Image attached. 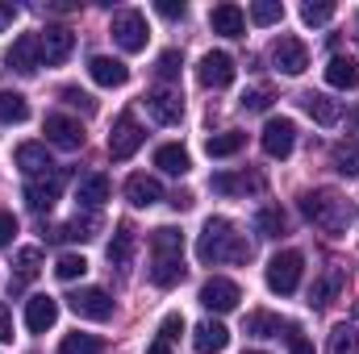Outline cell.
<instances>
[{"instance_id":"obj_1","label":"cell","mask_w":359,"mask_h":354,"mask_svg":"<svg viewBox=\"0 0 359 354\" xmlns=\"http://www.w3.org/2000/svg\"><path fill=\"white\" fill-rule=\"evenodd\" d=\"M196 259L205 267L213 263H247L251 259V242L243 234H234V225L226 217H209L201 238H196Z\"/></svg>"},{"instance_id":"obj_2","label":"cell","mask_w":359,"mask_h":354,"mask_svg":"<svg viewBox=\"0 0 359 354\" xmlns=\"http://www.w3.org/2000/svg\"><path fill=\"white\" fill-rule=\"evenodd\" d=\"M301 213H305V221H313V225L326 229L330 238H343V234L351 229V200H343V196L330 192V187L305 192V196H301Z\"/></svg>"},{"instance_id":"obj_3","label":"cell","mask_w":359,"mask_h":354,"mask_svg":"<svg viewBox=\"0 0 359 354\" xmlns=\"http://www.w3.org/2000/svg\"><path fill=\"white\" fill-rule=\"evenodd\" d=\"M109 34H113V42H117L126 55H138V50H147V38H151V29H147V17H142L138 8H121V13H113V21H109Z\"/></svg>"},{"instance_id":"obj_4","label":"cell","mask_w":359,"mask_h":354,"mask_svg":"<svg viewBox=\"0 0 359 354\" xmlns=\"http://www.w3.org/2000/svg\"><path fill=\"white\" fill-rule=\"evenodd\" d=\"M301 271H305L301 250H280V255L268 263V288L280 292V296H292L297 283H301Z\"/></svg>"},{"instance_id":"obj_5","label":"cell","mask_w":359,"mask_h":354,"mask_svg":"<svg viewBox=\"0 0 359 354\" xmlns=\"http://www.w3.org/2000/svg\"><path fill=\"white\" fill-rule=\"evenodd\" d=\"M63 183H67V171H50V176H38L25 183V204L34 208V213H50L55 204H59V196H63Z\"/></svg>"},{"instance_id":"obj_6","label":"cell","mask_w":359,"mask_h":354,"mask_svg":"<svg viewBox=\"0 0 359 354\" xmlns=\"http://www.w3.org/2000/svg\"><path fill=\"white\" fill-rule=\"evenodd\" d=\"M196 300H201L209 313H230V309H238L243 292H238V283H234V279H222V275H213V279H205V283H201Z\"/></svg>"},{"instance_id":"obj_7","label":"cell","mask_w":359,"mask_h":354,"mask_svg":"<svg viewBox=\"0 0 359 354\" xmlns=\"http://www.w3.org/2000/svg\"><path fill=\"white\" fill-rule=\"evenodd\" d=\"M67 309L76 317H84V321H109L113 317V300H109L104 288H80V292H72L67 296Z\"/></svg>"},{"instance_id":"obj_8","label":"cell","mask_w":359,"mask_h":354,"mask_svg":"<svg viewBox=\"0 0 359 354\" xmlns=\"http://www.w3.org/2000/svg\"><path fill=\"white\" fill-rule=\"evenodd\" d=\"M38 46H42V63H46V67H59V63L72 59L76 34H72L67 25H46V29L38 34Z\"/></svg>"},{"instance_id":"obj_9","label":"cell","mask_w":359,"mask_h":354,"mask_svg":"<svg viewBox=\"0 0 359 354\" xmlns=\"http://www.w3.org/2000/svg\"><path fill=\"white\" fill-rule=\"evenodd\" d=\"M234 76H238V67H234V59H230L226 50H209V55L201 59V67H196L201 88H230Z\"/></svg>"},{"instance_id":"obj_10","label":"cell","mask_w":359,"mask_h":354,"mask_svg":"<svg viewBox=\"0 0 359 354\" xmlns=\"http://www.w3.org/2000/svg\"><path fill=\"white\" fill-rule=\"evenodd\" d=\"M147 142V134H142V125L130 117V113H121L117 121H113V134H109V155L121 163V159H130L138 146Z\"/></svg>"},{"instance_id":"obj_11","label":"cell","mask_w":359,"mask_h":354,"mask_svg":"<svg viewBox=\"0 0 359 354\" xmlns=\"http://www.w3.org/2000/svg\"><path fill=\"white\" fill-rule=\"evenodd\" d=\"M271 63H276V71H284V76H301L305 67H309V50H305V42L301 38H276V46H271Z\"/></svg>"},{"instance_id":"obj_12","label":"cell","mask_w":359,"mask_h":354,"mask_svg":"<svg viewBox=\"0 0 359 354\" xmlns=\"http://www.w3.org/2000/svg\"><path fill=\"white\" fill-rule=\"evenodd\" d=\"M292 146H297V125L288 117H271L264 125V155L268 159H288Z\"/></svg>"},{"instance_id":"obj_13","label":"cell","mask_w":359,"mask_h":354,"mask_svg":"<svg viewBox=\"0 0 359 354\" xmlns=\"http://www.w3.org/2000/svg\"><path fill=\"white\" fill-rule=\"evenodd\" d=\"M4 63H8V71H17V76H34V71L42 67V46H38V34H21V38L13 42V50L4 55Z\"/></svg>"},{"instance_id":"obj_14","label":"cell","mask_w":359,"mask_h":354,"mask_svg":"<svg viewBox=\"0 0 359 354\" xmlns=\"http://www.w3.org/2000/svg\"><path fill=\"white\" fill-rule=\"evenodd\" d=\"M46 142H55L59 150H80V146H84V125H80L76 117L50 113V117H46Z\"/></svg>"},{"instance_id":"obj_15","label":"cell","mask_w":359,"mask_h":354,"mask_svg":"<svg viewBox=\"0 0 359 354\" xmlns=\"http://www.w3.org/2000/svg\"><path fill=\"white\" fill-rule=\"evenodd\" d=\"M147 113H151L159 125H180V117H184V96L172 92V88L147 92Z\"/></svg>"},{"instance_id":"obj_16","label":"cell","mask_w":359,"mask_h":354,"mask_svg":"<svg viewBox=\"0 0 359 354\" xmlns=\"http://www.w3.org/2000/svg\"><path fill=\"white\" fill-rule=\"evenodd\" d=\"M347 288V267H339V263H330L318 279H313V288H309V304L313 309H326L339 292Z\"/></svg>"},{"instance_id":"obj_17","label":"cell","mask_w":359,"mask_h":354,"mask_svg":"<svg viewBox=\"0 0 359 354\" xmlns=\"http://www.w3.org/2000/svg\"><path fill=\"white\" fill-rule=\"evenodd\" d=\"M88 76L100 84V88H121L130 80V67L121 59H109V55H92L88 59Z\"/></svg>"},{"instance_id":"obj_18","label":"cell","mask_w":359,"mask_h":354,"mask_svg":"<svg viewBox=\"0 0 359 354\" xmlns=\"http://www.w3.org/2000/svg\"><path fill=\"white\" fill-rule=\"evenodd\" d=\"M55 321H59V300H55V296H29V304H25V325H29V334H46Z\"/></svg>"},{"instance_id":"obj_19","label":"cell","mask_w":359,"mask_h":354,"mask_svg":"<svg viewBox=\"0 0 359 354\" xmlns=\"http://www.w3.org/2000/svg\"><path fill=\"white\" fill-rule=\"evenodd\" d=\"M226 346H230V330L222 321H201L192 330V351L196 354H222Z\"/></svg>"},{"instance_id":"obj_20","label":"cell","mask_w":359,"mask_h":354,"mask_svg":"<svg viewBox=\"0 0 359 354\" xmlns=\"http://www.w3.org/2000/svg\"><path fill=\"white\" fill-rule=\"evenodd\" d=\"M209 25H213V34H222V38H243V34H247V13H243L238 4H217V8L209 13Z\"/></svg>"},{"instance_id":"obj_21","label":"cell","mask_w":359,"mask_h":354,"mask_svg":"<svg viewBox=\"0 0 359 354\" xmlns=\"http://www.w3.org/2000/svg\"><path fill=\"white\" fill-rule=\"evenodd\" d=\"M126 200H130L134 208H151V204L163 200V183L155 176H130L126 179Z\"/></svg>"},{"instance_id":"obj_22","label":"cell","mask_w":359,"mask_h":354,"mask_svg":"<svg viewBox=\"0 0 359 354\" xmlns=\"http://www.w3.org/2000/svg\"><path fill=\"white\" fill-rule=\"evenodd\" d=\"M213 192L222 196H247V192H264V176L259 171H238V176H213L209 179Z\"/></svg>"},{"instance_id":"obj_23","label":"cell","mask_w":359,"mask_h":354,"mask_svg":"<svg viewBox=\"0 0 359 354\" xmlns=\"http://www.w3.org/2000/svg\"><path fill=\"white\" fill-rule=\"evenodd\" d=\"M17 167H21L25 176H34V179L55 171V163H50V155H46L42 142H21V146H17Z\"/></svg>"},{"instance_id":"obj_24","label":"cell","mask_w":359,"mask_h":354,"mask_svg":"<svg viewBox=\"0 0 359 354\" xmlns=\"http://www.w3.org/2000/svg\"><path fill=\"white\" fill-rule=\"evenodd\" d=\"M301 104H305V113H309L318 125H339V117H343L339 100H330L326 92H305V96H301Z\"/></svg>"},{"instance_id":"obj_25","label":"cell","mask_w":359,"mask_h":354,"mask_svg":"<svg viewBox=\"0 0 359 354\" xmlns=\"http://www.w3.org/2000/svg\"><path fill=\"white\" fill-rule=\"evenodd\" d=\"M76 200H80V208H100L104 200H109V176H100V171H92V176L80 179V187H76Z\"/></svg>"},{"instance_id":"obj_26","label":"cell","mask_w":359,"mask_h":354,"mask_svg":"<svg viewBox=\"0 0 359 354\" xmlns=\"http://www.w3.org/2000/svg\"><path fill=\"white\" fill-rule=\"evenodd\" d=\"M184 279V255H155L151 263V283L155 288H176Z\"/></svg>"},{"instance_id":"obj_27","label":"cell","mask_w":359,"mask_h":354,"mask_svg":"<svg viewBox=\"0 0 359 354\" xmlns=\"http://www.w3.org/2000/svg\"><path fill=\"white\" fill-rule=\"evenodd\" d=\"M134 246H138V234H134V225H130V221H121V225H117V234H113V242H109V263L126 267L130 259H134Z\"/></svg>"},{"instance_id":"obj_28","label":"cell","mask_w":359,"mask_h":354,"mask_svg":"<svg viewBox=\"0 0 359 354\" xmlns=\"http://www.w3.org/2000/svg\"><path fill=\"white\" fill-rule=\"evenodd\" d=\"M326 84L330 88H339V92H351L359 88V63L355 59H330V67H326Z\"/></svg>"},{"instance_id":"obj_29","label":"cell","mask_w":359,"mask_h":354,"mask_svg":"<svg viewBox=\"0 0 359 354\" xmlns=\"http://www.w3.org/2000/svg\"><path fill=\"white\" fill-rule=\"evenodd\" d=\"M13 267H17V279H8V292L25 288V283H29V279L42 271V250H38V246H25V250H17Z\"/></svg>"},{"instance_id":"obj_30","label":"cell","mask_w":359,"mask_h":354,"mask_svg":"<svg viewBox=\"0 0 359 354\" xmlns=\"http://www.w3.org/2000/svg\"><path fill=\"white\" fill-rule=\"evenodd\" d=\"M247 146V134H238V129H226V134H213L209 142H205V150H209V159H230V155H238Z\"/></svg>"},{"instance_id":"obj_31","label":"cell","mask_w":359,"mask_h":354,"mask_svg":"<svg viewBox=\"0 0 359 354\" xmlns=\"http://www.w3.org/2000/svg\"><path fill=\"white\" fill-rule=\"evenodd\" d=\"M155 167H159V171H168V176H188V167H192V163H188V150L172 142V146H159V150H155Z\"/></svg>"},{"instance_id":"obj_32","label":"cell","mask_w":359,"mask_h":354,"mask_svg":"<svg viewBox=\"0 0 359 354\" xmlns=\"http://www.w3.org/2000/svg\"><path fill=\"white\" fill-rule=\"evenodd\" d=\"M25 117H29V100H25L21 92L0 88V121H4V125H21Z\"/></svg>"},{"instance_id":"obj_33","label":"cell","mask_w":359,"mask_h":354,"mask_svg":"<svg viewBox=\"0 0 359 354\" xmlns=\"http://www.w3.org/2000/svg\"><path fill=\"white\" fill-rule=\"evenodd\" d=\"M334 167H339L343 176L359 179V138H347V142L334 146Z\"/></svg>"},{"instance_id":"obj_34","label":"cell","mask_w":359,"mask_h":354,"mask_svg":"<svg viewBox=\"0 0 359 354\" xmlns=\"http://www.w3.org/2000/svg\"><path fill=\"white\" fill-rule=\"evenodd\" d=\"M280 330H284V321L276 313H251L247 317V334L251 338H280Z\"/></svg>"},{"instance_id":"obj_35","label":"cell","mask_w":359,"mask_h":354,"mask_svg":"<svg viewBox=\"0 0 359 354\" xmlns=\"http://www.w3.org/2000/svg\"><path fill=\"white\" fill-rule=\"evenodd\" d=\"M255 234H259V238H280V234H284V213H280L276 204H268V208L255 213Z\"/></svg>"},{"instance_id":"obj_36","label":"cell","mask_w":359,"mask_h":354,"mask_svg":"<svg viewBox=\"0 0 359 354\" xmlns=\"http://www.w3.org/2000/svg\"><path fill=\"white\" fill-rule=\"evenodd\" d=\"M100 351H104V342L96 334H67L59 342V354H100Z\"/></svg>"},{"instance_id":"obj_37","label":"cell","mask_w":359,"mask_h":354,"mask_svg":"<svg viewBox=\"0 0 359 354\" xmlns=\"http://www.w3.org/2000/svg\"><path fill=\"white\" fill-rule=\"evenodd\" d=\"M151 246H155V255H184V234L163 225V229L151 234Z\"/></svg>"},{"instance_id":"obj_38","label":"cell","mask_w":359,"mask_h":354,"mask_svg":"<svg viewBox=\"0 0 359 354\" xmlns=\"http://www.w3.org/2000/svg\"><path fill=\"white\" fill-rule=\"evenodd\" d=\"M326 354H359V330H351V325H334L330 351Z\"/></svg>"},{"instance_id":"obj_39","label":"cell","mask_w":359,"mask_h":354,"mask_svg":"<svg viewBox=\"0 0 359 354\" xmlns=\"http://www.w3.org/2000/svg\"><path fill=\"white\" fill-rule=\"evenodd\" d=\"M84 271H88V259H84V255H59V263H55V275H59L63 283L80 279Z\"/></svg>"},{"instance_id":"obj_40","label":"cell","mask_w":359,"mask_h":354,"mask_svg":"<svg viewBox=\"0 0 359 354\" xmlns=\"http://www.w3.org/2000/svg\"><path fill=\"white\" fill-rule=\"evenodd\" d=\"M280 17H284V4L280 0H255L251 4V21L255 25H276Z\"/></svg>"},{"instance_id":"obj_41","label":"cell","mask_w":359,"mask_h":354,"mask_svg":"<svg viewBox=\"0 0 359 354\" xmlns=\"http://www.w3.org/2000/svg\"><path fill=\"white\" fill-rule=\"evenodd\" d=\"M301 21H305V25H326V21H334V4H326V0L313 4V0H309V4H301Z\"/></svg>"},{"instance_id":"obj_42","label":"cell","mask_w":359,"mask_h":354,"mask_svg":"<svg viewBox=\"0 0 359 354\" xmlns=\"http://www.w3.org/2000/svg\"><path fill=\"white\" fill-rule=\"evenodd\" d=\"M271 100H276L271 88H251V92H243V100H238V104H243L247 113H264V108H271Z\"/></svg>"},{"instance_id":"obj_43","label":"cell","mask_w":359,"mask_h":354,"mask_svg":"<svg viewBox=\"0 0 359 354\" xmlns=\"http://www.w3.org/2000/svg\"><path fill=\"white\" fill-rule=\"evenodd\" d=\"M180 67H184V59H180V50H163V55H159V63H155V71H159V80H168V84H172V80L180 76Z\"/></svg>"},{"instance_id":"obj_44","label":"cell","mask_w":359,"mask_h":354,"mask_svg":"<svg viewBox=\"0 0 359 354\" xmlns=\"http://www.w3.org/2000/svg\"><path fill=\"white\" fill-rule=\"evenodd\" d=\"M284 342H288V354H313V342L301 334V325H284Z\"/></svg>"},{"instance_id":"obj_45","label":"cell","mask_w":359,"mask_h":354,"mask_svg":"<svg viewBox=\"0 0 359 354\" xmlns=\"http://www.w3.org/2000/svg\"><path fill=\"white\" fill-rule=\"evenodd\" d=\"M180 334H184V317H180V313H168V317H163V325H159V342H163V346H172Z\"/></svg>"},{"instance_id":"obj_46","label":"cell","mask_w":359,"mask_h":354,"mask_svg":"<svg viewBox=\"0 0 359 354\" xmlns=\"http://www.w3.org/2000/svg\"><path fill=\"white\" fill-rule=\"evenodd\" d=\"M59 96H63V104H72V108H80V113H96V100H92L88 92H80V88H63Z\"/></svg>"},{"instance_id":"obj_47","label":"cell","mask_w":359,"mask_h":354,"mask_svg":"<svg viewBox=\"0 0 359 354\" xmlns=\"http://www.w3.org/2000/svg\"><path fill=\"white\" fill-rule=\"evenodd\" d=\"M17 238V217L13 213H0V246H8Z\"/></svg>"},{"instance_id":"obj_48","label":"cell","mask_w":359,"mask_h":354,"mask_svg":"<svg viewBox=\"0 0 359 354\" xmlns=\"http://www.w3.org/2000/svg\"><path fill=\"white\" fill-rule=\"evenodd\" d=\"M155 8H159V17H168V21H176V17L188 13V8H184V0H159Z\"/></svg>"},{"instance_id":"obj_49","label":"cell","mask_w":359,"mask_h":354,"mask_svg":"<svg viewBox=\"0 0 359 354\" xmlns=\"http://www.w3.org/2000/svg\"><path fill=\"white\" fill-rule=\"evenodd\" d=\"M0 342H13V313L0 304Z\"/></svg>"},{"instance_id":"obj_50","label":"cell","mask_w":359,"mask_h":354,"mask_svg":"<svg viewBox=\"0 0 359 354\" xmlns=\"http://www.w3.org/2000/svg\"><path fill=\"white\" fill-rule=\"evenodd\" d=\"M13 17H17V4H0V29H4Z\"/></svg>"},{"instance_id":"obj_51","label":"cell","mask_w":359,"mask_h":354,"mask_svg":"<svg viewBox=\"0 0 359 354\" xmlns=\"http://www.w3.org/2000/svg\"><path fill=\"white\" fill-rule=\"evenodd\" d=\"M188 204H192V192H176L172 196V208H188Z\"/></svg>"},{"instance_id":"obj_52","label":"cell","mask_w":359,"mask_h":354,"mask_svg":"<svg viewBox=\"0 0 359 354\" xmlns=\"http://www.w3.org/2000/svg\"><path fill=\"white\" fill-rule=\"evenodd\" d=\"M147 354H172V346H163V342H155V346H151Z\"/></svg>"},{"instance_id":"obj_53","label":"cell","mask_w":359,"mask_h":354,"mask_svg":"<svg viewBox=\"0 0 359 354\" xmlns=\"http://www.w3.org/2000/svg\"><path fill=\"white\" fill-rule=\"evenodd\" d=\"M251 354H264V351H251Z\"/></svg>"},{"instance_id":"obj_54","label":"cell","mask_w":359,"mask_h":354,"mask_svg":"<svg viewBox=\"0 0 359 354\" xmlns=\"http://www.w3.org/2000/svg\"><path fill=\"white\" fill-rule=\"evenodd\" d=\"M355 117H359V113H355Z\"/></svg>"}]
</instances>
